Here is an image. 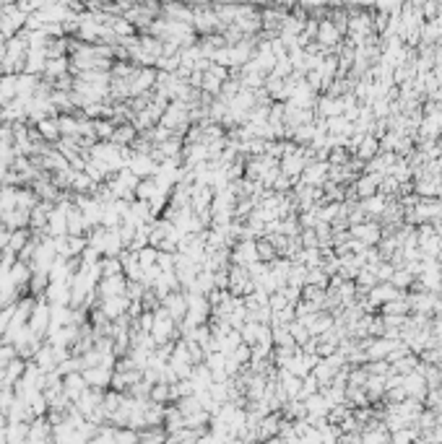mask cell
<instances>
[{
	"instance_id": "1",
	"label": "cell",
	"mask_w": 442,
	"mask_h": 444,
	"mask_svg": "<svg viewBox=\"0 0 442 444\" xmlns=\"http://www.w3.org/2000/svg\"><path fill=\"white\" fill-rule=\"evenodd\" d=\"M354 237H359V239H367V242H375V239L380 237V231H377V226H375V224H364V226H356V229H354Z\"/></svg>"
}]
</instances>
